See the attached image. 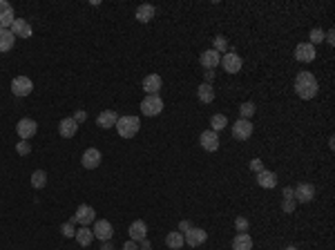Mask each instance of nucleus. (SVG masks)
Wrapping results in <instances>:
<instances>
[{
  "instance_id": "6",
  "label": "nucleus",
  "mask_w": 335,
  "mask_h": 250,
  "mask_svg": "<svg viewBox=\"0 0 335 250\" xmlns=\"http://www.w3.org/2000/svg\"><path fill=\"white\" fill-rule=\"evenodd\" d=\"M32 90H34V83L27 76H16V78L11 80V92L16 96H29Z\"/></svg>"
},
{
  "instance_id": "44",
  "label": "nucleus",
  "mask_w": 335,
  "mask_h": 250,
  "mask_svg": "<svg viewBox=\"0 0 335 250\" xmlns=\"http://www.w3.org/2000/svg\"><path fill=\"white\" fill-rule=\"evenodd\" d=\"M101 250H114V248H112V241H103V246H101Z\"/></svg>"
},
{
  "instance_id": "36",
  "label": "nucleus",
  "mask_w": 335,
  "mask_h": 250,
  "mask_svg": "<svg viewBox=\"0 0 335 250\" xmlns=\"http://www.w3.org/2000/svg\"><path fill=\"white\" fill-rule=\"evenodd\" d=\"M309 36H311V45L322 43V40H324V32H322V29H313V32L309 34Z\"/></svg>"
},
{
  "instance_id": "23",
  "label": "nucleus",
  "mask_w": 335,
  "mask_h": 250,
  "mask_svg": "<svg viewBox=\"0 0 335 250\" xmlns=\"http://www.w3.org/2000/svg\"><path fill=\"white\" fill-rule=\"evenodd\" d=\"M232 250H252V239L248 232H237L232 239Z\"/></svg>"
},
{
  "instance_id": "5",
  "label": "nucleus",
  "mask_w": 335,
  "mask_h": 250,
  "mask_svg": "<svg viewBox=\"0 0 335 250\" xmlns=\"http://www.w3.org/2000/svg\"><path fill=\"white\" fill-rule=\"evenodd\" d=\"M221 67H224V72H228V74H237L241 69V65H244V60H241L239 54L235 52H226L224 56H221Z\"/></svg>"
},
{
  "instance_id": "3",
  "label": "nucleus",
  "mask_w": 335,
  "mask_h": 250,
  "mask_svg": "<svg viewBox=\"0 0 335 250\" xmlns=\"http://www.w3.org/2000/svg\"><path fill=\"white\" fill-rule=\"evenodd\" d=\"M161 110H163V101L159 94H147L146 98H143V103H141L143 116H157V114H161Z\"/></svg>"
},
{
  "instance_id": "41",
  "label": "nucleus",
  "mask_w": 335,
  "mask_h": 250,
  "mask_svg": "<svg viewBox=\"0 0 335 250\" xmlns=\"http://www.w3.org/2000/svg\"><path fill=\"white\" fill-rule=\"evenodd\" d=\"M324 40H326L329 45H335V32H333V29H331L329 34H324Z\"/></svg>"
},
{
  "instance_id": "27",
  "label": "nucleus",
  "mask_w": 335,
  "mask_h": 250,
  "mask_svg": "<svg viewBox=\"0 0 335 250\" xmlns=\"http://www.w3.org/2000/svg\"><path fill=\"white\" fill-rule=\"evenodd\" d=\"M74 237H76V241H79L81 246H89L92 241H94V232H92L87 226H81V230H76Z\"/></svg>"
},
{
  "instance_id": "31",
  "label": "nucleus",
  "mask_w": 335,
  "mask_h": 250,
  "mask_svg": "<svg viewBox=\"0 0 335 250\" xmlns=\"http://www.w3.org/2000/svg\"><path fill=\"white\" fill-rule=\"evenodd\" d=\"M252 114H255V103H252V101L241 103V107H239V116H241V118H246V121H251Z\"/></svg>"
},
{
  "instance_id": "15",
  "label": "nucleus",
  "mask_w": 335,
  "mask_h": 250,
  "mask_svg": "<svg viewBox=\"0 0 335 250\" xmlns=\"http://www.w3.org/2000/svg\"><path fill=\"white\" fill-rule=\"evenodd\" d=\"M206 239H208V234H206L204 228H190L188 232H186V237H184V241L190 246V248H197V246H201Z\"/></svg>"
},
{
  "instance_id": "22",
  "label": "nucleus",
  "mask_w": 335,
  "mask_h": 250,
  "mask_svg": "<svg viewBox=\"0 0 335 250\" xmlns=\"http://www.w3.org/2000/svg\"><path fill=\"white\" fill-rule=\"evenodd\" d=\"M127 232H130V239L132 241H143V239H146V234H147L146 221H141V219H139V221H134V224L130 226V230H127Z\"/></svg>"
},
{
  "instance_id": "18",
  "label": "nucleus",
  "mask_w": 335,
  "mask_h": 250,
  "mask_svg": "<svg viewBox=\"0 0 335 250\" xmlns=\"http://www.w3.org/2000/svg\"><path fill=\"white\" fill-rule=\"evenodd\" d=\"M9 32L14 34V36L29 38V36H32V25H29L25 18H16V20H14V25L9 27Z\"/></svg>"
},
{
  "instance_id": "16",
  "label": "nucleus",
  "mask_w": 335,
  "mask_h": 250,
  "mask_svg": "<svg viewBox=\"0 0 335 250\" xmlns=\"http://www.w3.org/2000/svg\"><path fill=\"white\" fill-rule=\"evenodd\" d=\"M76 132H79V123L74 121V116H67L58 123V134L63 138H72Z\"/></svg>"
},
{
  "instance_id": "46",
  "label": "nucleus",
  "mask_w": 335,
  "mask_h": 250,
  "mask_svg": "<svg viewBox=\"0 0 335 250\" xmlns=\"http://www.w3.org/2000/svg\"><path fill=\"white\" fill-rule=\"evenodd\" d=\"M141 250H150V241H147V239L141 241Z\"/></svg>"
},
{
  "instance_id": "7",
  "label": "nucleus",
  "mask_w": 335,
  "mask_h": 250,
  "mask_svg": "<svg viewBox=\"0 0 335 250\" xmlns=\"http://www.w3.org/2000/svg\"><path fill=\"white\" fill-rule=\"evenodd\" d=\"M94 237L101 241H110L112 239V234H114V228H112V224L107 221V219H96L94 221Z\"/></svg>"
},
{
  "instance_id": "29",
  "label": "nucleus",
  "mask_w": 335,
  "mask_h": 250,
  "mask_svg": "<svg viewBox=\"0 0 335 250\" xmlns=\"http://www.w3.org/2000/svg\"><path fill=\"white\" fill-rule=\"evenodd\" d=\"M47 186V172L45 170H34L32 174V188H36V190H41V188Z\"/></svg>"
},
{
  "instance_id": "34",
  "label": "nucleus",
  "mask_w": 335,
  "mask_h": 250,
  "mask_svg": "<svg viewBox=\"0 0 335 250\" xmlns=\"http://www.w3.org/2000/svg\"><path fill=\"white\" fill-rule=\"evenodd\" d=\"M61 232H63V237H74V234H76V230H74V224L72 221H65L63 226H61Z\"/></svg>"
},
{
  "instance_id": "12",
  "label": "nucleus",
  "mask_w": 335,
  "mask_h": 250,
  "mask_svg": "<svg viewBox=\"0 0 335 250\" xmlns=\"http://www.w3.org/2000/svg\"><path fill=\"white\" fill-rule=\"evenodd\" d=\"M101 152L96 148H89V150H85L83 152V156H81V163H83V168L85 170H94V168H99L101 165Z\"/></svg>"
},
{
  "instance_id": "8",
  "label": "nucleus",
  "mask_w": 335,
  "mask_h": 250,
  "mask_svg": "<svg viewBox=\"0 0 335 250\" xmlns=\"http://www.w3.org/2000/svg\"><path fill=\"white\" fill-rule=\"evenodd\" d=\"M36 130H38V123L34 121V118H21L16 125V132L22 141H29V138L36 134Z\"/></svg>"
},
{
  "instance_id": "11",
  "label": "nucleus",
  "mask_w": 335,
  "mask_h": 250,
  "mask_svg": "<svg viewBox=\"0 0 335 250\" xmlns=\"http://www.w3.org/2000/svg\"><path fill=\"white\" fill-rule=\"evenodd\" d=\"M16 20V14H14V7L7 2V0H0V29H9Z\"/></svg>"
},
{
  "instance_id": "25",
  "label": "nucleus",
  "mask_w": 335,
  "mask_h": 250,
  "mask_svg": "<svg viewBox=\"0 0 335 250\" xmlns=\"http://www.w3.org/2000/svg\"><path fill=\"white\" fill-rule=\"evenodd\" d=\"M16 43V36L9 32V29H0V54L2 52H9Z\"/></svg>"
},
{
  "instance_id": "39",
  "label": "nucleus",
  "mask_w": 335,
  "mask_h": 250,
  "mask_svg": "<svg viewBox=\"0 0 335 250\" xmlns=\"http://www.w3.org/2000/svg\"><path fill=\"white\" fill-rule=\"evenodd\" d=\"M85 118H87V114H85L83 110H79V112L74 114V121H76V123H85Z\"/></svg>"
},
{
  "instance_id": "24",
  "label": "nucleus",
  "mask_w": 335,
  "mask_h": 250,
  "mask_svg": "<svg viewBox=\"0 0 335 250\" xmlns=\"http://www.w3.org/2000/svg\"><path fill=\"white\" fill-rule=\"evenodd\" d=\"M197 96H199L201 103H212L215 101V87L210 85V83H201L197 87Z\"/></svg>"
},
{
  "instance_id": "4",
  "label": "nucleus",
  "mask_w": 335,
  "mask_h": 250,
  "mask_svg": "<svg viewBox=\"0 0 335 250\" xmlns=\"http://www.w3.org/2000/svg\"><path fill=\"white\" fill-rule=\"evenodd\" d=\"M69 221H72V224L87 226V228H89V224H94V221H96V212H94V208L87 206V203H83V206L76 208V214H74V217L69 219Z\"/></svg>"
},
{
  "instance_id": "37",
  "label": "nucleus",
  "mask_w": 335,
  "mask_h": 250,
  "mask_svg": "<svg viewBox=\"0 0 335 250\" xmlns=\"http://www.w3.org/2000/svg\"><path fill=\"white\" fill-rule=\"evenodd\" d=\"M282 210H284V212H288V214L293 212V210H295V199H284V201H282Z\"/></svg>"
},
{
  "instance_id": "45",
  "label": "nucleus",
  "mask_w": 335,
  "mask_h": 250,
  "mask_svg": "<svg viewBox=\"0 0 335 250\" xmlns=\"http://www.w3.org/2000/svg\"><path fill=\"white\" fill-rule=\"evenodd\" d=\"M212 78H215V72H206V83H210Z\"/></svg>"
},
{
  "instance_id": "21",
  "label": "nucleus",
  "mask_w": 335,
  "mask_h": 250,
  "mask_svg": "<svg viewBox=\"0 0 335 250\" xmlns=\"http://www.w3.org/2000/svg\"><path fill=\"white\" fill-rule=\"evenodd\" d=\"M161 85H163V80L159 74H147L146 78H143V90H146L147 94H159Z\"/></svg>"
},
{
  "instance_id": "28",
  "label": "nucleus",
  "mask_w": 335,
  "mask_h": 250,
  "mask_svg": "<svg viewBox=\"0 0 335 250\" xmlns=\"http://www.w3.org/2000/svg\"><path fill=\"white\" fill-rule=\"evenodd\" d=\"M152 18H154V7H152V5L136 7V20H139V22H150Z\"/></svg>"
},
{
  "instance_id": "33",
  "label": "nucleus",
  "mask_w": 335,
  "mask_h": 250,
  "mask_svg": "<svg viewBox=\"0 0 335 250\" xmlns=\"http://www.w3.org/2000/svg\"><path fill=\"white\" fill-rule=\"evenodd\" d=\"M235 228H237V232H248L251 224H248V219H246V217H237V219H235Z\"/></svg>"
},
{
  "instance_id": "13",
  "label": "nucleus",
  "mask_w": 335,
  "mask_h": 250,
  "mask_svg": "<svg viewBox=\"0 0 335 250\" xmlns=\"http://www.w3.org/2000/svg\"><path fill=\"white\" fill-rule=\"evenodd\" d=\"M199 143L206 152H217V150H219V136H217V132H212V130H206V132H201Z\"/></svg>"
},
{
  "instance_id": "40",
  "label": "nucleus",
  "mask_w": 335,
  "mask_h": 250,
  "mask_svg": "<svg viewBox=\"0 0 335 250\" xmlns=\"http://www.w3.org/2000/svg\"><path fill=\"white\" fill-rule=\"evenodd\" d=\"M190 228H192V224H190V221H181V224H179V232H188Z\"/></svg>"
},
{
  "instance_id": "35",
  "label": "nucleus",
  "mask_w": 335,
  "mask_h": 250,
  "mask_svg": "<svg viewBox=\"0 0 335 250\" xmlns=\"http://www.w3.org/2000/svg\"><path fill=\"white\" fill-rule=\"evenodd\" d=\"M16 152H18L21 156H27L29 152H32V145L27 143V141H21V143H16Z\"/></svg>"
},
{
  "instance_id": "1",
  "label": "nucleus",
  "mask_w": 335,
  "mask_h": 250,
  "mask_svg": "<svg viewBox=\"0 0 335 250\" xmlns=\"http://www.w3.org/2000/svg\"><path fill=\"white\" fill-rule=\"evenodd\" d=\"M317 78H315L311 72H299L297 76H295V92H297L299 98H304V101H311V98H315L317 96Z\"/></svg>"
},
{
  "instance_id": "19",
  "label": "nucleus",
  "mask_w": 335,
  "mask_h": 250,
  "mask_svg": "<svg viewBox=\"0 0 335 250\" xmlns=\"http://www.w3.org/2000/svg\"><path fill=\"white\" fill-rule=\"evenodd\" d=\"M116 121H119V114H116L114 110H105V112H101L99 116H96V125H99V128H103V130L114 128Z\"/></svg>"
},
{
  "instance_id": "42",
  "label": "nucleus",
  "mask_w": 335,
  "mask_h": 250,
  "mask_svg": "<svg viewBox=\"0 0 335 250\" xmlns=\"http://www.w3.org/2000/svg\"><path fill=\"white\" fill-rule=\"evenodd\" d=\"M123 250H139V246H136V241H127V244H123Z\"/></svg>"
},
{
  "instance_id": "9",
  "label": "nucleus",
  "mask_w": 335,
  "mask_h": 250,
  "mask_svg": "<svg viewBox=\"0 0 335 250\" xmlns=\"http://www.w3.org/2000/svg\"><path fill=\"white\" fill-rule=\"evenodd\" d=\"M313 197H315V188L311 186V183H297V186L293 188V199L295 201H302V203H309V201H313Z\"/></svg>"
},
{
  "instance_id": "17",
  "label": "nucleus",
  "mask_w": 335,
  "mask_h": 250,
  "mask_svg": "<svg viewBox=\"0 0 335 250\" xmlns=\"http://www.w3.org/2000/svg\"><path fill=\"white\" fill-rule=\"evenodd\" d=\"M199 63H201V67H206V69H215L217 65L221 63V54H217L215 49H206L199 56Z\"/></svg>"
},
{
  "instance_id": "20",
  "label": "nucleus",
  "mask_w": 335,
  "mask_h": 250,
  "mask_svg": "<svg viewBox=\"0 0 335 250\" xmlns=\"http://www.w3.org/2000/svg\"><path fill=\"white\" fill-rule=\"evenodd\" d=\"M257 183L262 188H266V190H272V188L277 186V174L264 168L262 172H257Z\"/></svg>"
},
{
  "instance_id": "47",
  "label": "nucleus",
  "mask_w": 335,
  "mask_h": 250,
  "mask_svg": "<svg viewBox=\"0 0 335 250\" xmlns=\"http://www.w3.org/2000/svg\"><path fill=\"white\" fill-rule=\"evenodd\" d=\"M286 250H297V248H295V246H286Z\"/></svg>"
},
{
  "instance_id": "32",
  "label": "nucleus",
  "mask_w": 335,
  "mask_h": 250,
  "mask_svg": "<svg viewBox=\"0 0 335 250\" xmlns=\"http://www.w3.org/2000/svg\"><path fill=\"white\" fill-rule=\"evenodd\" d=\"M212 49H215L217 54L228 52V40H226L224 36H217V38H215V47H212Z\"/></svg>"
},
{
  "instance_id": "43",
  "label": "nucleus",
  "mask_w": 335,
  "mask_h": 250,
  "mask_svg": "<svg viewBox=\"0 0 335 250\" xmlns=\"http://www.w3.org/2000/svg\"><path fill=\"white\" fill-rule=\"evenodd\" d=\"M284 199H293V188H284Z\"/></svg>"
},
{
  "instance_id": "2",
  "label": "nucleus",
  "mask_w": 335,
  "mask_h": 250,
  "mask_svg": "<svg viewBox=\"0 0 335 250\" xmlns=\"http://www.w3.org/2000/svg\"><path fill=\"white\" fill-rule=\"evenodd\" d=\"M116 132H119L121 138H132L139 134V128H141V118L139 116H132V114H127V116H119V121H116Z\"/></svg>"
},
{
  "instance_id": "30",
  "label": "nucleus",
  "mask_w": 335,
  "mask_h": 250,
  "mask_svg": "<svg viewBox=\"0 0 335 250\" xmlns=\"http://www.w3.org/2000/svg\"><path fill=\"white\" fill-rule=\"evenodd\" d=\"M210 125H212V132H219V130H224L226 125H228V118L224 116V114H212V118H210Z\"/></svg>"
},
{
  "instance_id": "10",
  "label": "nucleus",
  "mask_w": 335,
  "mask_h": 250,
  "mask_svg": "<svg viewBox=\"0 0 335 250\" xmlns=\"http://www.w3.org/2000/svg\"><path fill=\"white\" fill-rule=\"evenodd\" d=\"M252 134V123L246 121V118H239L237 123H232V136L237 141H248Z\"/></svg>"
},
{
  "instance_id": "26",
  "label": "nucleus",
  "mask_w": 335,
  "mask_h": 250,
  "mask_svg": "<svg viewBox=\"0 0 335 250\" xmlns=\"http://www.w3.org/2000/svg\"><path fill=\"white\" fill-rule=\"evenodd\" d=\"M186 241H184V234L179 232V230H174V232H168V237H166V246L170 250H181V246H184Z\"/></svg>"
},
{
  "instance_id": "14",
  "label": "nucleus",
  "mask_w": 335,
  "mask_h": 250,
  "mask_svg": "<svg viewBox=\"0 0 335 250\" xmlns=\"http://www.w3.org/2000/svg\"><path fill=\"white\" fill-rule=\"evenodd\" d=\"M295 58L299 63H313L315 60V47L311 43H299L295 47Z\"/></svg>"
},
{
  "instance_id": "38",
  "label": "nucleus",
  "mask_w": 335,
  "mask_h": 250,
  "mask_svg": "<svg viewBox=\"0 0 335 250\" xmlns=\"http://www.w3.org/2000/svg\"><path fill=\"white\" fill-rule=\"evenodd\" d=\"M251 170L255 172V174H257V172H262V170H264L262 159H252V161H251Z\"/></svg>"
}]
</instances>
